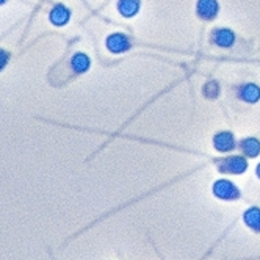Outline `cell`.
Returning <instances> with one entry per match:
<instances>
[{"label": "cell", "instance_id": "obj_1", "mask_svg": "<svg viewBox=\"0 0 260 260\" xmlns=\"http://www.w3.org/2000/svg\"><path fill=\"white\" fill-rule=\"evenodd\" d=\"M213 193H215L216 198H221V199H235V198H238L237 187L229 180H218L213 185Z\"/></svg>", "mask_w": 260, "mask_h": 260}, {"label": "cell", "instance_id": "obj_2", "mask_svg": "<svg viewBox=\"0 0 260 260\" xmlns=\"http://www.w3.org/2000/svg\"><path fill=\"white\" fill-rule=\"evenodd\" d=\"M213 146L215 149L219 152H229L234 149L235 146V138L231 132H221L218 135H215L213 138Z\"/></svg>", "mask_w": 260, "mask_h": 260}, {"label": "cell", "instance_id": "obj_3", "mask_svg": "<svg viewBox=\"0 0 260 260\" xmlns=\"http://www.w3.org/2000/svg\"><path fill=\"white\" fill-rule=\"evenodd\" d=\"M107 47L113 52V53H121V52H125L128 47H130V41L127 40L125 35H121V33H115L108 36L107 40Z\"/></svg>", "mask_w": 260, "mask_h": 260}, {"label": "cell", "instance_id": "obj_4", "mask_svg": "<svg viewBox=\"0 0 260 260\" xmlns=\"http://www.w3.org/2000/svg\"><path fill=\"white\" fill-rule=\"evenodd\" d=\"M218 13L216 0H199L198 2V14L202 19H213Z\"/></svg>", "mask_w": 260, "mask_h": 260}, {"label": "cell", "instance_id": "obj_5", "mask_svg": "<svg viewBox=\"0 0 260 260\" xmlns=\"http://www.w3.org/2000/svg\"><path fill=\"white\" fill-rule=\"evenodd\" d=\"M248 168V163L243 157H231L222 161V170L228 173H235L240 174Z\"/></svg>", "mask_w": 260, "mask_h": 260}, {"label": "cell", "instance_id": "obj_6", "mask_svg": "<svg viewBox=\"0 0 260 260\" xmlns=\"http://www.w3.org/2000/svg\"><path fill=\"white\" fill-rule=\"evenodd\" d=\"M69 17H71V13H69V10H68L66 7H63V5H57V7H55V8L50 11V22H52L53 25L61 27V25L68 24Z\"/></svg>", "mask_w": 260, "mask_h": 260}, {"label": "cell", "instance_id": "obj_7", "mask_svg": "<svg viewBox=\"0 0 260 260\" xmlns=\"http://www.w3.org/2000/svg\"><path fill=\"white\" fill-rule=\"evenodd\" d=\"M212 36H213V41L221 47H231L234 44V41H235L234 33L231 30H228V28H218V30L213 31Z\"/></svg>", "mask_w": 260, "mask_h": 260}, {"label": "cell", "instance_id": "obj_8", "mask_svg": "<svg viewBox=\"0 0 260 260\" xmlns=\"http://www.w3.org/2000/svg\"><path fill=\"white\" fill-rule=\"evenodd\" d=\"M140 8V0H119V11L125 17H132Z\"/></svg>", "mask_w": 260, "mask_h": 260}, {"label": "cell", "instance_id": "obj_9", "mask_svg": "<svg viewBox=\"0 0 260 260\" xmlns=\"http://www.w3.org/2000/svg\"><path fill=\"white\" fill-rule=\"evenodd\" d=\"M240 96L246 102H257L260 98V88H257L255 85H245L240 89Z\"/></svg>", "mask_w": 260, "mask_h": 260}, {"label": "cell", "instance_id": "obj_10", "mask_svg": "<svg viewBox=\"0 0 260 260\" xmlns=\"http://www.w3.org/2000/svg\"><path fill=\"white\" fill-rule=\"evenodd\" d=\"M241 149L249 157H255L260 154V141L255 138H246L245 141H241Z\"/></svg>", "mask_w": 260, "mask_h": 260}, {"label": "cell", "instance_id": "obj_11", "mask_svg": "<svg viewBox=\"0 0 260 260\" xmlns=\"http://www.w3.org/2000/svg\"><path fill=\"white\" fill-rule=\"evenodd\" d=\"M245 221L251 229L260 231V210L258 209H249L245 213Z\"/></svg>", "mask_w": 260, "mask_h": 260}, {"label": "cell", "instance_id": "obj_12", "mask_svg": "<svg viewBox=\"0 0 260 260\" xmlns=\"http://www.w3.org/2000/svg\"><path fill=\"white\" fill-rule=\"evenodd\" d=\"M72 68L76 72H85L89 68V58L85 53H77L76 57L72 58Z\"/></svg>", "mask_w": 260, "mask_h": 260}, {"label": "cell", "instance_id": "obj_13", "mask_svg": "<svg viewBox=\"0 0 260 260\" xmlns=\"http://www.w3.org/2000/svg\"><path fill=\"white\" fill-rule=\"evenodd\" d=\"M8 60H10V53H8V52H5V50H2V49H0V71H2V69H4V68L7 66Z\"/></svg>", "mask_w": 260, "mask_h": 260}, {"label": "cell", "instance_id": "obj_14", "mask_svg": "<svg viewBox=\"0 0 260 260\" xmlns=\"http://www.w3.org/2000/svg\"><path fill=\"white\" fill-rule=\"evenodd\" d=\"M257 176H258V177H260V165H258V166H257Z\"/></svg>", "mask_w": 260, "mask_h": 260}, {"label": "cell", "instance_id": "obj_15", "mask_svg": "<svg viewBox=\"0 0 260 260\" xmlns=\"http://www.w3.org/2000/svg\"><path fill=\"white\" fill-rule=\"evenodd\" d=\"M2 4H5V0H0V5H2Z\"/></svg>", "mask_w": 260, "mask_h": 260}]
</instances>
